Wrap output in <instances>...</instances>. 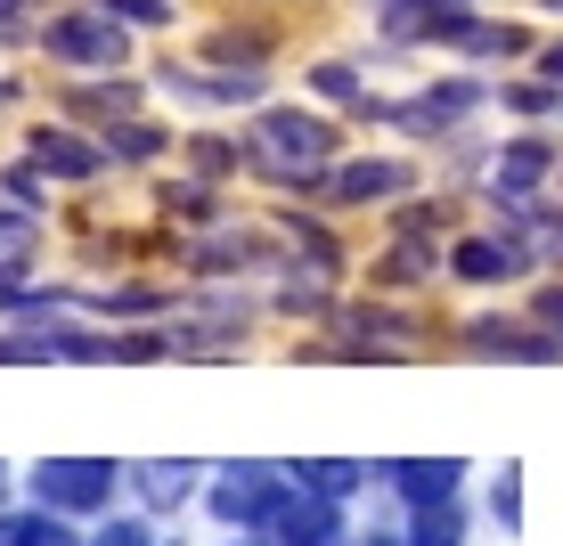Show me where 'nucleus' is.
I'll use <instances>...</instances> for the list:
<instances>
[{
	"label": "nucleus",
	"mask_w": 563,
	"mask_h": 546,
	"mask_svg": "<svg viewBox=\"0 0 563 546\" xmlns=\"http://www.w3.org/2000/svg\"><path fill=\"white\" fill-rule=\"evenodd\" d=\"M254 147H262V164L278 171V180H310V164H327L335 131L310 123V114H262V123H254Z\"/></svg>",
	"instance_id": "obj_1"
},
{
	"label": "nucleus",
	"mask_w": 563,
	"mask_h": 546,
	"mask_svg": "<svg viewBox=\"0 0 563 546\" xmlns=\"http://www.w3.org/2000/svg\"><path fill=\"white\" fill-rule=\"evenodd\" d=\"M498 180H490V197H539V188L563 171V147L548 140V131H522V140H507L498 147Z\"/></svg>",
	"instance_id": "obj_2"
},
{
	"label": "nucleus",
	"mask_w": 563,
	"mask_h": 546,
	"mask_svg": "<svg viewBox=\"0 0 563 546\" xmlns=\"http://www.w3.org/2000/svg\"><path fill=\"white\" fill-rule=\"evenodd\" d=\"M539 74H548V82H563V42H539Z\"/></svg>",
	"instance_id": "obj_15"
},
{
	"label": "nucleus",
	"mask_w": 563,
	"mask_h": 546,
	"mask_svg": "<svg viewBox=\"0 0 563 546\" xmlns=\"http://www.w3.org/2000/svg\"><path fill=\"white\" fill-rule=\"evenodd\" d=\"M16 9H25V0H0V25H16Z\"/></svg>",
	"instance_id": "obj_16"
},
{
	"label": "nucleus",
	"mask_w": 563,
	"mask_h": 546,
	"mask_svg": "<svg viewBox=\"0 0 563 546\" xmlns=\"http://www.w3.org/2000/svg\"><path fill=\"white\" fill-rule=\"evenodd\" d=\"M319 90H327V99H360V82H352V66H319Z\"/></svg>",
	"instance_id": "obj_13"
},
{
	"label": "nucleus",
	"mask_w": 563,
	"mask_h": 546,
	"mask_svg": "<svg viewBox=\"0 0 563 546\" xmlns=\"http://www.w3.org/2000/svg\"><path fill=\"white\" fill-rule=\"evenodd\" d=\"M99 546H147V531H140V522H114V531H107Z\"/></svg>",
	"instance_id": "obj_14"
},
{
	"label": "nucleus",
	"mask_w": 563,
	"mask_h": 546,
	"mask_svg": "<svg viewBox=\"0 0 563 546\" xmlns=\"http://www.w3.org/2000/svg\"><path fill=\"white\" fill-rule=\"evenodd\" d=\"M107 465H49V473H42V490L57 498V505H99L107 498Z\"/></svg>",
	"instance_id": "obj_6"
},
{
	"label": "nucleus",
	"mask_w": 563,
	"mask_h": 546,
	"mask_svg": "<svg viewBox=\"0 0 563 546\" xmlns=\"http://www.w3.org/2000/svg\"><path fill=\"white\" fill-rule=\"evenodd\" d=\"M262 546H327V531H335V514H327V498H269L262 505Z\"/></svg>",
	"instance_id": "obj_3"
},
{
	"label": "nucleus",
	"mask_w": 563,
	"mask_h": 546,
	"mask_svg": "<svg viewBox=\"0 0 563 546\" xmlns=\"http://www.w3.org/2000/svg\"><path fill=\"white\" fill-rule=\"evenodd\" d=\"M33 155H42V164H57L66 171V180H90V171L107 164L99 147H82V140H66V131H33Z\"/></svg>",
	"instance_id": "obj_8"
},
{
	"label": "nucleus",
	"mask_w": 563,
	"mask_h": 546,
	"mask_svg": "<svg viewBox=\"0 0 563 546\" xmlns=\"http://www.w3.org/2000/svg\"><path fill=\"white\" fill-rule=\"evenodd\" d=\"M482 99H490V82L457 74V82H441V90H424V99H409V107H400V123H409V131H450V123H465Z\"/></svg>",
	"instance_id": "obj_5"
},
{
	"label": "nucleus",
	"mask_w": 563,
	"mask_h": 546,
	"mask_svg": "<svg viewBox=\"0 0 563 546\" xmlns=\"http://www.w3.org/2000/svg\"><path fill=\"white\" fill-rule=\"evenodd\" d=\"M457 473H465L457 457H433V465H400V490H409L417 505H441V498L457 490Z\"/></svg>",
	"instance_id": "obj_10"
},
{
	"label": "nucleus",
	"mask_w": 563,
	"mask_h": 546,
	"mask_svg": "<svg viewBox=\"0 0 563 546\" xmlns=\"http://www.w3.org/2000/svg\"><path fill=\"white\" fill-rule=\"evenodd\" d=\"M400 188H409V164H384V155H376V164H352V171H343L335 197H400Z\"/></svg>",
	"instance_id": "obj_9"
},
{
	"label": "nucleus",
	"mask_w": 563,
	"mask_h": 546,
	"mask_svg": "<svg viewBox=\"0 0 563 546\" xmlns=\"http://www.w3.org/2000/svg\"><path fill=\"white\" fill-rule=\"evenodd\" d=\"M531 326H539V335H555V343H563V278H548V286L531 294Z\"/></svg>",
	"instance_id": "obj_12"
},
{
	"label": "nucleus",
	"mask_w": 563,
	"mask_h": 546,
	"mask_svg": "<svg viewBox=\"0 0 563 546\" xmlns=\"http://www.w3.org/2000/svg\"><path fill=\"white\" fill-rule=\"evenodd\" d=\"M360 546H400V538H360Z\"/></svg>",
	"instance_id": "obj_17"
},
{
	"label": "nucleus",
	"mask_w": 563,
	"mask_h": 546,
	"mask_svg": "<svg viewBox=\"0 0 563 546\" xmlns=\"http://www.w3.org/2000/svg\"><path fill=\"white\" fill-rule=\"evenodd\" d=\"M49 57H66V66H114V57H123V33L107 25V9L57 16V25H49Z\"/></svg>",
	"instance_id": "obj_4"
},
{
	"label": "nucleus",
	"mask_w": 563,
	"mask_h": 546,
	"mask_svg": "<svg viewBox=\"0 0 563 546\" xmlns=\"http://www.w3.org/2000/svg\"><path fill=\"white\" fill-rule=\"evenodd\" d=\"M0 546H66V538H57V522H42V514H9L0 522Z\"/></svg>",
	"instance_id": "obj_11"
},
{
	"label": "nucleus",
	"mask_w": 563,
	"mask_h": 546,
	"mask_svg": "<svg viewBox=\"0 0 563 546\" xmlns=\"http://www.w3.org/2000/svg\"><path fill=\"white\" fill-rule=\"evenodd\" d=\"M498 107H515L522 123H555V114H563V82H548V74H531V82H498Z\"/></svg>",
	"instance_id": "obj_7"
}]
</instances>
